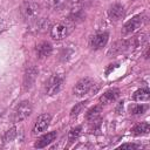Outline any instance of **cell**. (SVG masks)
<instances>
[{
	"label": "cell",
	"mask_w": 150,
	"mask_h": 150,
	"mask_svg": "<svg viewBox=\"0 0 150 150\" xmlns=\"http://www.w3.org/2000/svg\"><path fill=\"white\" fill-rule=\"evenodd\" d=\"M16 135H18L16 128H15V127H13V128H11L9 130H7V131H6V134H5V141H6V142H12V141H14V139H15Z\"/></svg>",
	"instance_id": "obj_21"
},
{
	"label": "cell",
	"mask_w": 150,
	"mask_h": 150,
	"mask_svg": "<svg viewBox=\"0 0 150 150\" xmlns=\"http://www.w3.org/2000/svg\"><path fill=\"white\" fill-rule=\"evenodd\" d=\"M56 138V131H50V132H47L46 135L41 136L34 144L35 148L38 149H41V148H46L47 145H49L53 141H55Z\"/></svg>",
	"instance_id": "obj_13"
},
{
	"label": "cell",
	"mask_w": 150,
	"mask_h": 150,
	"mask_svg": "<svg viewBox=\"0 0 150 150\" xmlns=\"http://www.w3.org/2000/svg\"><path fill=\"white\" fill-rule=\"evenodd\" d=\"M32 111H33V107H32L30 102L29 101H22L14 109L12 120H13V122H21V121L26 120L32 114Z\"/></svg>",
	"instance_id": "obj_3"
},
{
	"label": "cell",
	"mask_w": 150,
	"mask_h": 150,
	"mask_svg": "<svg viewBox=\"0 0 150 150\" xmlns=\"http://www.w3.org/2000/svg\"><path fill=\"white\" fill-rule=\"evenodd\" d=\"M146 110H148V105H144V104H137V105L130 107V109H129L130 114H132V115H142Z\"/></svg>",
	"instance_id": "obj_19"
},
{
	"label": "cell",
	"mask_w": 150,
	"mask_h": 150,
	"mask_svg": "<svg viewBox=\"0 0 150 150\" xmlns=\"http://www.w3.org/2000/svg\"><path fill=\"white\" fill-rule=\"evenodd\" d=\"M50 118H52V117H50L49 114H42V115H40V116L36 118L35 123H34L33 134H34V135H38V134L43 132V131L48 128V125H49V123H50Z\"/></svg>",
	"instance_id": "obj_8"
},
{
	"label": "cell",
	"mask_w": 150,
	"mask_h": 150,
	"mask_svg": "<svg viewBox=\"0 0 150 150\" xmlns=\"http://www.w3.org/2000/svg\"><path fill=\"white\" fill-rule=\"evenodd\" d=\"M86 104H87V101H84V102H80V103L75 104V105L73 107L71 111H70V116H71V117H76V116L82 111V109L86 107Z\"/></svg>",
	"instance_id": "obj_20"
},
{
	"label": "cell",
	"mask_w": 150,
	"mask_h": 150,
	"mask_svg": "<svg viewBox=\"0 0 150 150\" xmlns=\"http://www.w3.org/2000/svg\"><path fill=\"white\" fill-rule=\"evenodd\" d=\"M143 23V16L142 15H136L134 16L131 20H129L128 22H125V25L123 26L122 28V35L123 36H127V35H130L132 33H135Z\"/></svg>",
	"instance_id": "obj_7"
},
{
	"label": "cell",
	"mask_w": 150,
	"mask_h": 150,
	"mask_svg": "<svg viewBox=\"0 0 150 150\" xmlns=\"http://www.w3.org/2000/svg\"><path fill=\"white\" fill-rule=\"evenodd\" d=\"M132 98L137 102H146L150 98V91L148 88H141L134 93Z\"/></svg>",
	"instance_id": "obj_15"
},
{
	"label": "cell",
	"mask_w": 150,
	"mask_h": 150,
	"mask_svg": "<svg viewBox=\"0 0 150 150\" xmlns=\"http://www.w3.org/2000/svg\"><path fill=\"white\" fill-rule=\"evenodd\" d=\"M108 15L111 21H118L124 16V7L120 4H114L108 11Z\"/></svg>",
	"instance_id": "obj_12"
},
{
	"label": "cell",
	"mask_w": 150,
	"mask_h": 150,
	"mask_svg": "<svg viewBox=\"0 0 150 150\" xmlns=\"http://www.w3.org/2000/svg\"><path fill=\"white\" fill-rule=\"evenodd\" d=\"M47 1H48V5L53 9H59V8H61V7L64 6V4H66L67 0H47Z\"/></svg>",
	"instance_id": "obj_22"
},
{
	"label": "cell",
	"mask_w": 150,
	"mask_h": 150,
	"mask_svg": "<svg viewBox=\"0 0 150 150\" xmlns=\"http://www.w3.org/2000/svg\"><path fill=\"white\" fill-rule=\"evenodd\" d=\"M81 130H82V128H81L80 125H77V127L70 129V131H69V134H68V139H69L70 143L75 142V141L79 138V136L81 135Z\"/></svg>",
	"instance_id": "obj_18"
},
{
	"label": "cell",
	"mask_w": 150,
	"mask_h": 150,
	"mask_svg": "<svg viewBox=\"0 0 150 150\" xmlns=\"http://www.w3.org/2000/svg\"><path fill=\"white\" fill-rule=\"evenodd\" d=\"M63 84V75L61 74H54L46 84V93L49 96H53L57 94Z\"/></svg>",
	"instance_id": "obj_5"
},
{
	"label": "cell",
	"mask_w": 150,
	"mask_h": 150,
	"mask_svg": "<svg viewBox=\"0 0 150 150\" xmlns=\"http://www.w3.org/2000/svg\"><path fill=\"white\" fill-rule=\"evenodd\" d=\"M52 52H53V47L47 41H42V42H40V43L36 45V54L41 59L48 57L52 54Z\"/></svg>",
	"instance_id": "obj_14"
},
{
	"label": "cell",
	"mask_w": 150,
	"mask_h": 150,
	"mask_svg": "<svg viewBox=\"0 0 150 150\" xmlns=\"http://www.w3.org/2000/svg\"><path fill=\"white\" fill-rule=\"evenodd\" d=\"M120 148L121 149H137L138 145L137 144H134V143H125V144H122Z\"/></svg>",
	"instance_id": "obj_23"
},
{
	"label": "cell",
	"mask_w": 150,
	"mask_h": 150,
	"mask_svg": "<svg viewBox=\"0 0 150 150\" xmlns=\"http://www.w3.org/2000/svg\"><path fill=\"white\" fill-rule=\"evenodd\" d=\"M108 38H109V34L105 33V32L96 34L90 40V47L93 49H101V48H103L107 45V42H108Z\"/></svg>",
	"instance_id": "obj_11"
},
{
	"label": "cell",
	"mask_w": 150,
	"mask_h": 150,
	"mask_svg": "<svg viewBox=\"0 0 150 150\" xmlns=\"http://www.w3.org/2000/svg\"><path fill=\"white\" fill-rule=\"evenodd\" d=\"M149 131H150V127H149V123L148 122H142V123L135 125L131 129V134L135 135V136L146 135V134H149Z\"/></svg>",
	"instance_id": "obj_16"
},
{
	"label": "cell",
	"mask_w": 150,
	"mask_h": 150,
	"mask_svg": "<svg viewBox=\"0 0 150 150\" xmlns=\"http://www.w3.org/2000/svg\"><path fill=\"white\" fill-rule=\"evenodd\" d=\"M145 42H146V35L145 34H141L138 36H135V38H131V39H128V40H121V41H117L110 48L108 54L109 55H111V54L115 55V54H120V53H123V52H130V50L136 49L139 46L142 47Z\"/></svg>",
	"instance_id": "obj_1"
},
{
	"label": "cell",
	"mask_w": 150,
	"mask_h": 150,
	"mask_svg": "<svg viewBox=\"0 0 150 150\" xmlns=\"http://www.w3.org/2000/svg\"><path fill=\"white\" fill-rule=\"evenodd\" d=\"M1 116H2V109H0V118H1Z\"/></svg>",
	"instance_id": "obj_24"
},
{
	"label": "cell",
	"mask_w": 150,
	"mask_h": 150,
	"mask_svg": "<svg viewBox=\"0 0 150 150\" xmlns=\"http://www.w3.org/2000/svg\"><path fill=\"white\" fill-rule=\"evenodd\" d=\"M101 111H102V107H101V105H94V107L90 108V109L87 111V114H86L87 121H89V122L96 121V120L100 117Z\"/></svg>",
	"instance_id": "obj_17"
},
{
	"label": "cell",
	"mask_w": 150,
	"mask_h": 150,
	"mask_svg": "<svg viewBox=\"0 0 150 150\" xmlns=\"http://www.w3.org/2000/svg\"><path fill=\"white\" fill-rule=\"evenodd\" d=\"M120 97V89L117 88H111V89H108L107 91H104L101 97H100V103L103 105V104H110L112 102H115L117 98Z\"/></svg>",
	"instance_id": "obj_9"
},
{
	"label": "cell",
	"mask_w": 150,
	"mask_h": 150,
	"mask_svg": "<svg viewBox=\"0 0 150 150\" xmlns=\"http://www.w3.org/2000/svg\"><path fill=\"white\" fill-rule=\"evenodd\" d=\"M36 75H38V69L35 67H29L26 70V73L23 75V89L25 90H28L32 88V86L35 82Z\"/></svg>",
	"instance_id": "obj_10"
},
{
	"label": "cell",
	"mask_w": 150,
	"mask_h": 150,
	"mask_svg": "<svg viewBox=\"0 0 150 150\" xmlns=\"http://www.w3.org/2000/svg\"><path fill=\"white\" fill-rule=\"evenodd\" d=\"M93 87H94V81L90 77H83L75 83V86L73 88V93L75 96L82 97L86 94H88Z\"/></svg>",
	"instance_id": "obj_4"
},
{
	"label": "cell",
	"mask_w": 150,
	"mask_h": 150,
	"mask_svg": "<svg viewBox=\"0 0 150 150\" xmlns=\"http://www.w3.org/2000/svg\"><path fill=\"white\" fill-rule=\"evenodd\" d=\"M70 26L67 25L66 22H57L54 26H52L50 28V36L54 40H62L64 39L69 32H70Z\"/></svg>",
	"instance_id": "obj_6"
},
{
	"label": "cell",
	"mask_w": 150,
	"mask_h": 150,
	"mask_svg": "<svg viewBox=\"0 0 150 150\" xmlns=\"http://www.w3.org/2000/svg\"><path fill=\"white\" fill-rule=\"evenodd\" d=\"M21 14L22 18L33 23L35 20L39 19V14H40V6L36 2H32V1H26L22 7H21Z\"/></svg>",
	"instance_id": "obj_2"
}]
</instances>
